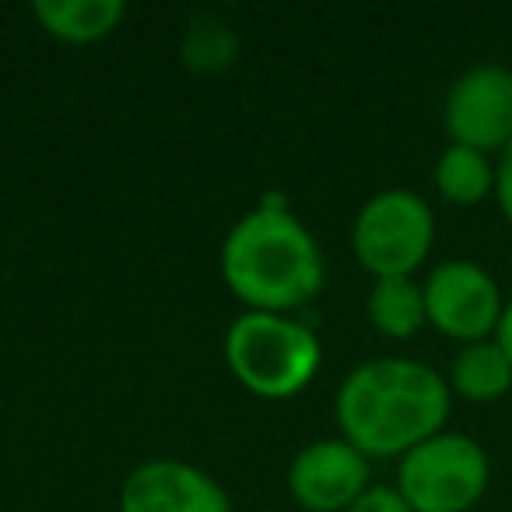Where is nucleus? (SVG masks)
I'll return each instance as SVG.
<instances>
[{
	"instance_id": "f257e3e1",
	"label": "nucleus",
	"mask_w": 512,
	"mask_h": 512,
	"mask_svg": "<svg viewBox=\"0 0 512 512\" xmlns=\"http://www.w3.org/2000/svg\"><path fill=\"white\" fill-rule=\"evenodd\" d=\"M453 407L446 376L418 358H372L344 376L337 390V425L369 460L404 456L442 432Z\"/></svg>"
},
{
	"instance_id": "f03ea898",
	"label": "nucleus",
	"mask_w": 512,
	"mask_h": 512,
	"mask_svg": "<svg viewBox=\"0 0 512 512\" xmlns=\"http://www.w3.org/2000/svg\"><path fill=\"white\" fill-rule=\"evenodd\" d=\"M221 278L228 292L256 313H292L320 295L327 267L313 232L271 193L228 228L221 242Z\"/></svg>"
},
{
	"instance_id": "7ed1b4c3",
	"label": "nucleus",
	"mask_w": 512,
	"mask_h": 512,
	"mask_svg": "<svg viewBox=\"0 0 512 512\" xmlns=\"http://www.w3.org/2000/svg\"><path fill=\"white\" fill-rule=\"evenodd\" d=\"M225 362L253 397L292 400L316 379L323 351L295 316L246 309L225 330Z\"/></svg>"
},
{
	"instance_id": "20e7f679",
	"label": "nucleus",
	"mask_w": 512,
	"mask_h": 512,
	"mask_svg": "<svg viewBox=\"0 0 512 512\" xmlns=\"http://www.w3.org/2000/svg\"><path fill=\"white\" fill-rule=\"evenodd\" d=\"M435 246V214L421 193L393 186L379 190L351 225L355 260L372 278H414Z\"/></svg>"
},
{
	"instance_id": "39448f33",
	"label": "nucleus",
	"mask_w": 512,
	"mask_h": 512,
	"mask_svg": "<svg viewBox=\"0 0 512 512\" xmlns=\"http://www.w3.org/2000/svg\"><path fill=\"white\" fill-rule=\"evenodd\" d=\"M488 481L491 463L481 442L446 428L400 456L397 467V491L414 512H470Z\"/></svg>"
},
{
	"instance_id": "423d86ee",
	"label": "nucleus",
	"mask_w": 512,
	"mask_h": 512,
	"mask_svg": "<svg viewBox=\"0 0 512 512\" xmlns=\"http://www.w3.org/2000/svg\"><path fill=\"white\" fill-rule=\"evenodd\" d=\"M425 313L439 334L449 341L474 344L495 337L502 320L505 299L498 292V281L470 260H446L425 281Z\"/></svg>"
},
{
	"instance_id": "0eeeda50",
	"label": "nucleus",
	"mask_w": 512,
	"mask_h": 512,
	"mask_svg": "<svg viewBox=\"0 0 512 512\" xmlns=\"http://www.w3.org/2000/svg\"><path fill=\"white\" fill-rule=\"evenodd\" d=\"M453 144L502 155L512 141V67L477 64L453 81L442 106Z\"/></svg>"
},
{
	"instance_id": "6e6552de",
	"label": "nucleus",
	"mask_w": 512,
	"mask_h": 512,
	"mask_svg": "<svg viewBox=\"0 0 512 512\" xmlns=\"http://www.w3.org/2000/svg\"><path fill=\"white\" fill-rule=\"evenodd\" d=\"M369 488V456L348 439H316L295 453L288 491L306 512H344Z\"/></svg>"
},
{
	"instance_id": "1a4fd4ad",
	"label": "nucleus",
	"mask_w": 512,
	"mask_h": 512,
	"mask_svg": "<svg viewBox=\"0 0 512 512\" xmlns=\"http://www.w3.org/2000/svg\"><path fill=\"white\" fill-rule=\"evenodd\" d=\"M120 512H232L225 488L186 460H148L127 474Z\"/></svg>"
},
{
	"instance_id": "9d476101",
	"label": "nucleus",
	"mask_w": 512,
	"mask_h": 512,
	"mask_svg": "<svg viewBox=\"0 0 512 512\" xmlns=\"http://www.w3.org/2000/svg\"><path fill=\"white\" fill-rule=\"evenodd\" d=\"M32 15L46 36L71 46H88L113 36L127 18L123 0H36Z\"/></svg>"
},
{
	"instance_id": "9b49d317",
	"label": "nucleus",
	"mask_w": 512,
	"mask_h": 512,
	"mask_svg": "<svg viewBox=\"0 0 512 512\" xmlns=\"http://www.w3.org/2000/svg\"><path fill=\"white\" fill-rule=\"evenodd\" d=\"M449 393L467 404H495L512 390V358L505 348L488 337V341L463 344L456 358L449 362Z\"/></svg>"
},
{
	"instance_id": "f8f14e48",
	"label": "nucleus",
	"mask_w": 512,
	"mask_h": 512,
	"mask_svg": "<svg viewBox=\"0 0 512 512\" xmlns=\"http://www.w3.org/2000/svg\"><path fill=\"white\" fill-rule=\"evenodd\" d=\"M365 316L390 341H411L428 323L425 288L414 278H376L365 299Z\"/></svg>"
},
{
	"instance_id": "ddd939ff",
	"label": "nucleus",
	"mask_w": 512,
	"mask_h": 512,
	"mask_svg": "<svg viewBox=\"0 0 512 512\" xmlns=\"http://www.w3.org/2000/svg\"><path fill=\"white\" fill-rule=\"evenodd\" d=\"M435 190L456 207H477L495 197V162L491 155L463 144H449L435 162Z\"/></svg>"
},
{
	"instance_id": "4468645a",
	"label": "nucleus",
	"mask_w": 512,
	"mask_h": 512,
	"mask_svg": "<svg viewBox=\"0 0 512 512\" xmlns=\"http://www.w3.org/2000/svg\"><path fill=\"white\" fill-rule=\"evenodd\" d=\"M235 53V36L225 29V25H190L186 32V46H183V57L190 67H200V71H214V67L228 64Z\"/></svg>"
},
{
	"instance_id": "2eb2a0df",
	"label": "nucleus",
	"mask_w": 512,
	"mask_h": 512,
	"mask_svg": "<svg viewBox=\"0 0 512 512\" xmlns=\"http://www.w3.org/2000/svg\"><path fill=\"white\" fill-rule=\"evenodd\" d=\"M344 512H414L397 491V484H369Z\"/></svg>"
},
{
	"instance_id": "dca6fc26",
	"label": "nucleus",
	"mask_w": 512,
	"mask_h": 512,
	"mask_svg": "<svg viewBox=\"0 0 512 512\" xmlns=\"http://www.w3.org/2000/svg\"><path fill=\"white\" fill-rule=\"evenodd\" d=\"M495 200L502 207L505 221L512 225V141L495 162Z\"/></svg>"
},
{
	"instance_id": "f3484780",
	"label": "nucleus",
	"mask_w": 512,
	"mask_h": 512,
	"mask_svg": "<svg viewBox=\"0 0 512 512\" xmlns=\"http://www.w3.org/2000/svg\"><path fill=\"white\" fill-rule=\"evenodd\" d=\"M495 341L505 348V355L512 358V299H505V309H502V320H498V330H495Z\"/></svg>"
}]
</instances>
